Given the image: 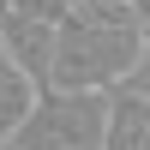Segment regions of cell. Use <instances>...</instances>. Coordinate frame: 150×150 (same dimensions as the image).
<instances>
[{
  "label": "cell",
  "instance_id": "obj_1",
  "mask_svg": "<svg viewBox=\"0 0 150 150\" xmlns=\"http://www.w3.org/2000/svg\"><path fill=\"white\" fill-rule=\"evenodd\" d=\"M108 90H42L0 150H102Z\"/></svg>",
  "mask_w": 150,
  "mask_h": 150
},
{
  "label": "cell",
  "instance_id": "obj_2",
  "mask_svg": "<svg viewBox=\"0 0 150 150\" xmlns=\"http://www.w3.org/2000/svg\"><path fill=\"white\" fill-rule=\"evenodd\" d=\"M54 42H60V24H54V18H30V12H6V18H0V48L36 78V90H48Z\"/></svg>",
  "mask_w": 150,
  "mask_h": 150
},
{
  "label": "cell",
  "instance_id": "obj_3",
  "mask_svg": "<svg viewBox=\"0 0 150 150\" xmlns=\"http://www.w3.org/2000/svg\"><path fill=\"white\" fill-rule=\"evenodd\" d=\"M102 150H150V96L138 84H114V90H108Z\"/></svg>",
  "mask_w": 150,
  "mask_h": 150
},
{
  "label": "cell",
  "instance_id": "obj_4",
  "mask_svg": "<svg viewBox=\"0 0 150 150\" xmlns=\"http://www.w3.org/2000/svg\"><path fill=\"white\" fill-rule=\"evenodd\" d=\"M36 96H42V90H36V78L6 54V48H0V144L24 126V114L36 108Z\"/></svg>",
  "mask_w": 150,
  "mask_h": 150
},
{
  "label": "cell",
  "instance_id": "obj_5",
  "mask_svg": "<svg viewBox=\"0 0 150 150\" xmlns=\"http://www.w3.org/2000/svg\"><path fill=\"white\" fill-rule=\"evenodd\" d=\"M6 12H12V0H0V18H6Z\"/></svg>",
  "mask_w": 150,
  "mask_h": 150
}]
</instances>
